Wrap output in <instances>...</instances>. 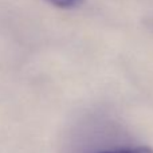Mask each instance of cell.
I'll return each instance as SVG.
<instances>
[{
  "label": "cell",
  "instance_id": "6da1fadb",
  "mask_svg": "<svg viewBox=\"0 0 153 153\" xmlns=\"http://www.w3.org/2000/svg\"><path fill=\"white\" fill-rule=\"evenodd\" d=\"M86 153H153V149L148 145H136V144H122V145H110L90 151Z\"/></svg>",
  "mask_w": 153,
  "mask_h": 153
},
{
  "label": "cell",
  "instance_id": "7a4b0ae2",
  "mask_svg": "<svg viewBox=\"0 0 153 153\" xmlns=\"http://www.w3.org/2000/svg\"><path fill=\"white\" fill-rule=\"evenodd\" d=\"M48 4L54 5L56 8H73L78 4L81 0H45Z\"/></svg>",
  "mask_w": 153,
  "mask_h": 153
}]
</instances>
